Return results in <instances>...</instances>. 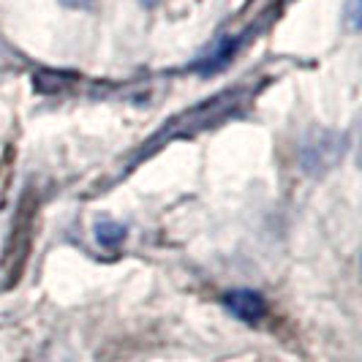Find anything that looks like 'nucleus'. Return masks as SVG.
Instances as JSON below:
<instances>
[{"label":"nucleus","instance_id":"nucleus-1","mask_svg":"<svg viewBox=\"0 0 362 362\" xmlns=\"http://www.w3.org/2000/svg\"><path fill=\"white\" fill-rule=\"evenodd\" d=\"M223 305L232 310L237 319H243V322H248V325L262 322V319H264V313H267V303H264V297H262L259 291H251V289L229 291V294L223 297Z\"/></svg>","mask_w":362,"mask_h":362},{"label":"nucleus","instance_id":"nucleus-2","mask_svg":"<svg viewBox=\"0 0 362 362\" xmlns=\"http://www.w3.org/2000/svg\"><path fill=\"white\" fill-rule=\"evenodd\" d=\"M95 235H98V243H104V245H117V243H123L126 229L112 223V221H104V223L95 226Z\"/></svg>","mask_w":362,"mask_h":362},{"label":"nucleus","instance_id":"nucleus-3","mask_svg":"<svg viewBox=\"0 0 362 362\" xmlns=\"http://www.w3.org/2000/svg\"><path fill=\"white\" fill-rule=\"evenodd\" d=\"M66 6H71V8H85V6H90L93 0H63Z\"/></svg>","mask_w":362,"mask_h":362},{"label":"nucleus","instance_id":"nucleus-4","mask_svg":"<svg viewBox=\"0 0 362 362\" xmlns=\"http://www.w3.org/2000/svg\"><path fill=\"white\" fill-rule=\"evenodd\" d=\"M147 3H156V0H147Z\"/></svg>","mask_w":362,"mask_h":362}]
</instances>
